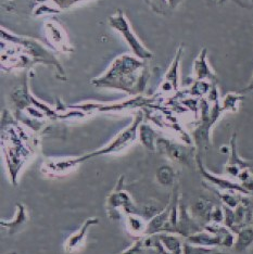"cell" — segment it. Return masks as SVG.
<instances>
[{
    "instance_id": "cell-8",
    "label": "cell",
    "mask_w": 253,
    "mask_h": 254,
    "mask_svg": "<svg viewBox=\"0 0 253 254\" xmlns=\"http://www.w3.org/2000/svg\"><path fill=\"white\" fill-rule=\"evenodd\" d=\"M253 244V229L244 228L238 233L237 241L235 242L234 248L237 252H244Z\"/></svg>"
},
{
    "instance_id": "cell-6",
    "label": "cell",
    "mask_w": 253,
    "mask_h": 254,
    "mask_svg": "<svg viewBox=\"0 0 253 254\" xmlns=\"http://www.w3.org/2000/svg\"><path fill=\"white\" fill-rule=\"evenodd\" d=\"M181 55H182V48H180V50H178L173 64L171 65L170 71L168 72V74H166L165 82L164 84H162V88L164 90L172 89V88L177 89V67H178V63H180Z\"/></svg>"
},
{
    "instance_id": "cell-4",
    "label": "cell",
    "mask_w": 253,
    "mask_h": 254,
    "mask_svg": "<svg viewBox=\"0 0 253 254\" xmlns=\"http://www.w3.org/2000/svg\"><path fill=\"white\" fill-rule=\"evenodd\" d=\"M158 147L162 149L164 153L168 154L171 159L178 161V162L188 163L190 161V151L185 147L177 145V143H173L165 139H159Z\"/></svg>"
},
{
    "instance_id": "cell-11",
    "label": "cell",
    "mask_w": 253,
    "mask_h": 254,
    "mask_svg": "<svg viewBox=\"0 0 253 254\" xmlns=\"http://www.w3.org/2000/svg\"><path fill=\"white\" fill-rule=\"evenodd\" d=\"M153 137H154V132L150 128V127L147 126V125H142L140 127V140H141L143 145H145L147 148L151 149V150L154 149Z\"/></svg>"
},
{
    "instance_id": "cell-18",
    "label": "cell",
    "mask_w": 253,
    "mask_h": 254,
    "mask_svg": "<svg viewBox=\"0 0 253 254\" xmlns=\"http://www.w3.org/2000/svg\"><path fill=\"white\" fill-rule=\"evenodd\" d=\"M47 26L50 28V31L53 32V33L58 34L60 32V28L59 27H55L54 24H51V23H50V24H48ZM50 35H54V34H50ZM56 38H57V44H64V43H62L63 42L62 35H56Z\"/></svg>"
},
{
    "instance_id": "cell-17",
    "label": "cell",
    "mask_w": 253,
    "mask_h": 254,
    "mask_svg": "<svg viewBox=\"0 0 253 254\" xmlns=\"http://www.w3.org/2000/svg\"><path fill=\"white\" fill-rule=\"evenodd\" d=\"M211 219H213L215 222H222L224 219L223 212L218 209V207H216V209L214 211H212L211 213Z\"/></svg>"
},
{
    "instance_id": "cell-19",
    "label": "cell",
    "mask_w": 253,
    "mask_h": 254,
    "mask_svg": "<svg viewBox=\"0 0 253 254\" xmlns=\"http://www.w3.org/2000/svg\"><path fill=\"white\" fill-rule=\"evenodd\" d=\"M247 1H249V3H248V7H253V0H247Z\"/></svg>"
},
{
    "instance_id": "cell-3",
    "label": "cell",
    "mask_w": 253,
    "mask_h": 254,
    "mask_svg": "<svg viewBox=\"0 0 253 254\" xmlns=\"http://www.w3.org/2000/svg\"><path fill=\"white\" fill-rule=\"evenodd\" d=\"M110 25L116 28L118 32L122 34L123 37L127 42L130 50L133 51V54L142 61H146L148 59L152 58V54L147 48L143 47L141 43L138 40V38L135 36V34L131 31L129 26L128 21L126 20V16L123 14L122 11H118L117 14H113L110 19Z\"/></svg>"
},
{
    "instance_id": "cell-13",
    "label": "cell",
    "mask_w": 253,
    "mask_h": 254,
    "mask_svg": "<svg viewBox=\"0 0 253 254\" xmlns=\"http://www.w3.org/2000/svg\"><path fill=\"white\" fill-rule=\"evenodd\" d=\"M91 223H97V219L95 218L94 221L93 219H91V221H88L87 223H86L84 226H83V228L80 229V232H79V234L76 236H73L72 238L68 240V245H67V248L68 249H76V248L78 247V245L80 244V242L83 241V237H84V233L86 232V230H87V227H88V225H90Z\"/></svg>"
},
{
    "instance_id": "cell-14",
    "label": "cell",
    "mask_w": 253,
    "mask_h": 254,
    "mask_svg": "<svg viewBox=\"0 0 253 254\" xmlns=\"http://www.w3.org/2000/svg\"><path fill=\"white\" fill-rule=\"evenodd\" d=\"M184 254H222L216 250L212 249H204L201 247H192L189 245H185L184 247Z\"/></svg>"
},
{
    "instance_id": "cell-21",
    "label": "cell",
    "mask_w": 253,
    "mask_h": 254,
    "mask_svg": "<svg viewBox=\"0 0 253 254\" xmlns=\"http://www.w3.org/2000/svg\"><path fill=\"white\" fill-rule=\"evenodd\" d=\"M222 1H223V0H221V2H222Z\"/></svg>"
},
{
    "instance_id": "cell-12",
    "label": "cell",
    "mask_w": 253,
    "mask_h": 254,
    "mask_svg": "<svg viewBox=\"0 0 253 254\" xmlns=\"http://www.w3.org/2000/svg\"><path fill=\"white\" fill-rule=\"evenodd\" d=\"M160 241L165 246L166 249L171 252H177V251H182L181 249V241L173 236H169V235H164L160 237Z\"/></svg>"
},
{
    "instance_id": "cell-7",
    "label": "cell",
    "mask_w": 253,
    "mask_h": 254,
    "mask_svg": "<svg viewBox=\"0 0 253 254\" xmlns=\"http://www.w3.org/2000/svg\"><path fill=\"white\" fill-rule=\"evenodd\" d=\"M188 241L193 245L199 246H222V240L218 236L209 235L204 233H199L195 235H191L188 238Z\"/></svg>"
},
{
    "instance_id": "cell-1",
    "label": "cell",
    "mask_w": 253,
    "mask_h": 254,
    "mask_svg": "<svg viewBox=\"0 0 253 254\" xmlns=\"http://www.w3.org/2000/svg\"><path fill=\"white\" fill-rule=\"evenodd\" d=\"M147 79L145 61L124 55L116 59L102 76L93 80V84L97 87L118 88L134 94L143 89Z\"/></svg>"
},
{
    "instance_id": "cell-5",
    "label": "cell",
    "mask_w": 253,
    "mask_h": 254,
    "mask_svg": "<svg viewBox=\"0 0 253 254\" xmlns=\"http://www.w3.org/2000/svg\"><path fill=\"white\" fill-rule=\"evenodd\" d=\"M205 57H206V49H202V53L200 54V56L194 61V73L197 75V78L199 80L204 79V78H211V79L215 78V75L212 73L208 63H206Z\"/></svg>"
},
{
    "instance_id": "cell-10",
    "label": "cell",
    "mask_w": 253,
    "mask_h": 254,
    "mask_svg": "<svg viewBox=\"0 0 253 254\" xmlns=\"http://www.w3.org/2000/svg\"><path fill=\"white\" fill-rule=\"evenodd\" d=\"M157 180L161 185L171 186L174 182V172L170 166H161L157 172Z\"/></svg>"
},
{
    "instance_id": "cell-20",
    "label": "cell",
    "mask_w": 253,
    "mask_h": 254,
    "mask_svg": "<svg viewBox=\"0 0 253 254\" xmlns=\"http://www.w3.org/2000/svg\"><path fill=\"white\" fill-rule=\"evenodd\" d=\"M251 224H253V216H252V219H251Z\"/></svg>"
},
{
    "instance_id": "cell-9",
    "label": "cell",
    "mask_w": 253,
    "mask_h": 254,
    "mask_svg": "<svg viewBox=\"0 0 253 254\" xmlns=\"http://www.w3.org/2000/svg\"><path fill=\"white\" fill-rule=\"evenodd\" d=\"M212 206L213 205H212L210 201L200 199L192 204L191 210L193 214H195L198 217L204 218V219H211Z\"/></svg>"
},
{
    "instance_id": "cell-16",
    "label": "cell",
    "mask_w": 253,
    "mask_h": 254,
    "mask_svg": "<svg viewBox=\"0 0 253 254\" xmlns=\"http://www.w3.org/2000/svg\"><path fill=\"white\" fill-rule=\"evenodd\" d=\"M241 99V97H238V96H235L234 94H228V96L225 98V101H224V103H225V108L224 109H229V110H235V106L237 105L238 100Z\"/></svg>"
},
{
    "instance_id": "cell-15",
    "label": "cell",
    "mask_w": 253,
    "mask_h": 254,
    "mask_svg": "<svg viewBox=\"0 0 253 254\" xmlns=\"http://www.w3.org/2000/svg\"><path fill=\"white\" fill-rule=\"evenodd\" d=\"M142 240L137 241L134 246H131L128 250H126L122 254H146L147 250H143Z\"/></svg>"
},
{
    "instance_id": "cell-2",
    "label": "cell",
    "mask_w": 253,
    "mask_h": 254,
    "mask_svg": "<svg viewBox=\"0 0 253 254\" xmlns=\"http://www.w3.org/2000/svg\"><path fill=\"white\" fill-rule=\"evenodd\" d=\"M1 37L2 39L8 40V42L18 43L24 47L23 54L25 56L21 57L20 60H18V61H22L21 67L31 66L35 64V63H46V64L55 65L57 67V70H59L65 76L64 71H63L62 66L60 65V63L57 61L56 58L51 55L48 50H46L42 45L35 42V40L16 37V36L11 35V34L8 32H4L3 30L1 31Z\"/></svg>"
}]
</instances>
